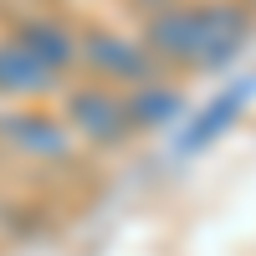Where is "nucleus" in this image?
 Returning a JSON list of instances; mask_svg holds the SVG:
<instances>
[{"instance_id":"nucleus-6","label":"nucleus","mask_w":256,"mask_h":256,"mask_svg":"<svg viewBox=\"0 0 256 256\" xmlns=\"http://www.w3.org/2000/svg\"><path fill=\"white\" fill-rule=\"evenodd\" d=\"M56 82V72L52 67H41V62L20 46V41L10 36V41H0V92H36V88H52Z\"/></svg>"},{"instance_id":"nucleus-3","label":"nucleus","mask_w":256,"mask_h":256,"mask_svg":"<svg viewBox=\"0 0 256 256\" xmlns=\"http://www.w3.org/2000/svg\"><path fill=\"white\" fill-rule=\"evenodd\" d=\"M88 62H92V72L102 77H113V82H134V88H144L148 72H154V62H148V52L138 46V41H128V36H113V31H98L88 36Z\"/></svg>"},{"instance_id":"nucleus-1","label":"nucleus","mask_w":256,"mask_h":256,"mask_svg":"<svg viewBox=\"0 0 256 256\" xmlns=\"http://www.w3.org/2000/svg\"><path fill=\"white\" fill-rule=\"evenodd\" d=\"M148 46L169 62L220 67L246 46V16L230 6H174L148 20Z\"/></svg>"},{"instance_id":"nucleus-4","label":"nucleus","mask_w":256,"mask_h":256,"mask_svg":"<svg viewBox=\"0 0 256 256\" xmlns=\"http://www.w3.org/2000/svg\"><path fill=\"white\" fill-rule=\"evenodd\" d=\"M251 92H256V82H236L230 92H220V98L210 102V108H205L195 123H190V134H184V154H200L205 144H216L226 128L241 118V108H246V98H251Z\"/></svg>"},{"instance_id":"nucleus-5","label":"nucleus","mask_w":256,"mask_h":256,"mask_svg":"<svg viewBox=\"0 0 256 256\" xmlns=\"http://www.w3.org/2000/svg\"><path fill=\"white\" fill-rule=\"evenodd\" d=\"M0 134H6L16 148H26L36 159H56L67 154V134H62V123H52L46 113H10L0 123Z\"/></svg>"},{"instance_id":"nucleus-7","label":"nucleus","mask_w":256,"mask_h":256,"mask_svg":"<svg viewBox=\"0 0 256 256\" xmlns=\"http://www.w3.org/2000/svg\"><path fill=\"white\" fill-rule=\"evenodd\" d=\"M16 41L41 62V67H52V72H62V67L72 62V36L62 31V26H52V20H20V26H16Z\"/></svg>"},{"instance_id":"nucleus-2","label":"nucleus","mask_w":256,"mask_h":256,"mask_svg":"<svg viewBox=\"0 0 256 256\" xmlns=\"http://www.w3.org/2000/svg\"><path fill=\"white\" fill-rule=\"evenodd\" d=\"M67 118L82 138L92 144H118L128 138V128H134V108H128V98H113L102 88H82L72 102H67Z\"/></svg>"},{"instance_id":"nucleus-8","label":"nucleus","mask_w":256,"mask_h":256,"mask_svg":"<svg viewBox=\"0 0 256 256\" xmlns=\"http://www.w3.org/2000/svg\"><path fill=\"white\" fill-rule=\"evenodd\" d=\"M128 108H134V128H159L164 118L180 113V92H174V88H154V82H144V88L128 98Z\"/></svg>"}]
</instances>
